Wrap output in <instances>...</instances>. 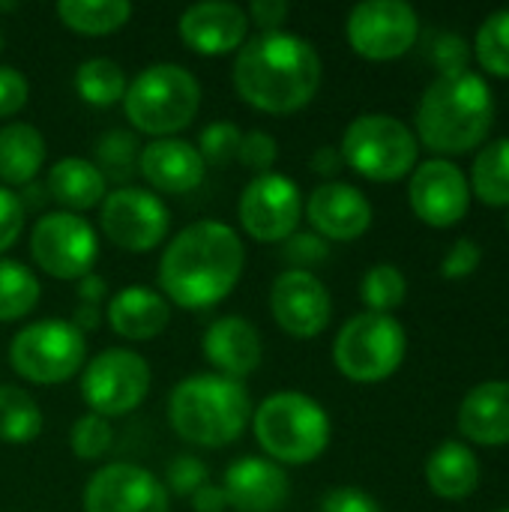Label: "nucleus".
Masks as SVG:
<instances>
[{
	"mask_svg": "<svg viewBox=\"0 0 509 512\" xmlns=\"http://www.w3.org/2000/svg\"><path fill=\"white\" fill-rule=\"evenodd\" d=\"M246 249L240 234L225 222H195L183 228L162 252L159 288L180 309H210L240 282Z\"/></svg>",
	"mask_w": 509,
	"mask_h": 512,
	"instance_id": "1",
	"label": "nucleus"
},
{
	"mask_svg": "<svg viewBox=\"0 0 509 512\" xmlns=\"http://www.w3.org/2000/svg\"><path fill=\"white\" fill-rule=\"evenodd\" d=\"M237 96L264 114H294L306 108L321 87V57L297 33H258L234 57Z\"/></svg>",
	"mask_w": 509,
	"mask_h": 512,
	"instance_id": "2",
	"label": "nucleus"
},
{
	"mask_svg": "<svg viewBox=\"0 0 509 512\" xmlns=\"http://www.w3.org/2000/svg\"><path fill=\"white\" fill-rule=\"evenodd\" d=\"M495 117L489 84L471 72L438 75L417 105V132L435 153H465L477 147Z\"/></svg>",
	"mask_w": 509,
	"mask_h": 512,
	"instance_id": "3",
	"label": "nucleus"
},
{
	"mask_svg": "<svg viewBox=\"0 0 509 512\" xmlns=\"http://www.w3.org/2000/svg\"><path fill=\"white\" fill-rule=\"evenodd\" d=\"M171 429L195 447H228L252 420V399L243 381L207 372L183 378L168 396Z\"/></svg>",
	"mask_w": 509,
	"mask_h": 512,
	"instance_id": "4",
	"label": "nucleus"
},
{
	"mask_svg": "<svg viewBox=\"0 0 509 512\" xmlns=\"http://www.w3.org/2000/svg\"><path fill=\"white\" fill-rule=\"evenodd\" d=\"M252 429L258 447L276 465H309L330 444V417L306 393H273L255 414Z\"/></svg>",
	"mask_w": 509,
	"mask_h": 512,
	"instance_id": "5",
	"label": "nucleus"
},
{
	"mask_svg": "<svg viewBox=\"0 0 509 512\" xmlns=\"http://www.w3.org/2000/svg\"><path fill=\"white\" fill-rule=\"evenodd\" d=\"M201 108V84L180 63H153L129 81L123 96L126 120L153 138L186 129Z\"/></svg>",
	"mask_w": 509,
	"mask_h": 512,
	"instance_id": "6",
	"label": "nucleus"
},
{
	"mask_svg": "<svg viewBox=\"0 0 509 512\" xmlns=\"http://www.w3.org/2000/svg\"><path fill=\"white\" fill-rule=\"evenodd\" d=\"M405 345V327L393 315L363 312L339 330L333 342V363L348 381L375 384L402 366Z\"/></svg>",
	"mask_w": 509,
	"mask_h": 512,
	"instance_id": "7",
	"label": "nucleus"
},
{
	"mask_svg": "<svg viewBox=\"0 0 509 512\" xmlns=\"http://www.w3.org/2000/svg\"><path fill=\"white\" fill-rule=\"evenodd\" d=\"M342 159L363 177L390 183L405 177L417 162V138L390 114H360L342 135Z\"/></svg>",
	"mask_w": 509,
	"mask_h": 512,
	"instance_id": "8",
	"label": "nucleus"
},
{
	"mask_svg": "<svg viewBox=\"0 0 509 512\" xmlns=\"http://www.w3.org/2000/svg\"><path fill=\"white\" fill-rule=\"evenodd\" d=\"M87 360L84 333L69 321H33L12 336L9 363L30 384H63L78 375Z\"/></svg>",
	"mask_w": 509,
	"mask_h": 512,
	"instance_id": "9",
	"label": "nucleus"
},
{
	"mask_svg": "<svg viewBox=\"0 0 509 512\" xmlns=\"http://www.w3.org/2000/svg\"><path fill=\"white\" fill-rule=\"evenodd\" d=\"M30 255L48 276L78 282L93 273L99 240L84 216L54 210L36 219L30 231Z\"/></svg>",
	"mask_w": 509,
	"mask_h": 512,
	"instance_id": "10",
	"label": "nucleus"
},
{
	"mask_svg": "<svg viewBox=\"0 0 509 512\" xmlns=\"http://www.w3.org/2000/svg\"><path fill=\"white\" fill-rule=\"evenodd\" d=\"M150 390V366L129 348H105L81 375V396L90 414L123 417L135 411Z\"/></svg>",
	"mask_w": 509,
	"mask_h": 512,
	"instance_id": "11",
	"label": "nucleus"
},
{
	"mask_svg": "<svg viewBox=\"0 0 509 512\" xmlns=\"http://www.w3.org/2000/svg\"><path fill=\"white\" fill-rule=\"evenodd\" d=\"M102 234L126 252L156 249L171 228L168 207L159 195L138 186H117L102 201Z\"/></svg>",
	"mask_w": 509,
	"mask_h": 512,
	"instance_id": "12",
	"label": "nucleus"
},
{
	"mask_svg": "<svg viewBox=\"0 0 509 512\" xmlns=\"http://www.w3.org/2000/svg\"><path fill=\"white\" fill-rule=\"evenodd\" d=\"M237 216L243 231L258 243H285L303 216V198L291 177L258 174L237 201Z\"/></svg>",
	"mask_w": 509,
	"mask_h": 512,
	"instance_id": "13",
	"label": "nucleus"
},
{
	"mask_svg": "<svg viewBox=\"0 0 509 512\" xmlns=\"http://www.w3.org/2000/svg\"><path fill=\"white\" fill-rule=\"evenodd\" d=\"M348 42L360 57H402L420 33L417 12L402 0H363L348 15Z\"/></svg>",
	"mask_w": 509,
	"mask_h": 512,
	"instance_id": "14",
	"label": "nucleus"
},
{
	"mask_svg": "<svg viewBox=\"0 0 509 512\" xmlns=\"http://www.w3.org/2000/svg\"><path fill=\"white\" fill-rule=\"evenodd\" d=\"M84 512H171L165 483L141 465L114 462L84 486Z\"/></svg>",
	"mask_w": 509,
	"mask_h": 512,
	"instance_id": "15",
	"label": "nucleus"
},
{
	"mask_svg": "<svg viewBox=\"0 0 509 512\" xmlns=\"http://www.w3.org/2000/svg\"><path fill=\"white\" fill-rule=\"evenodd\" d=\"M270 312L294 339H315L327 330L333 300L312 270H285L270 288Z\"/></svg>",
	"mask_w": 509,
	"mask_h": 512,
	"instance_id": "16",
	"label": "nucleus"
},
{
	"mask_svg": "<svg viewBox=\"0 0 509 512\" xmlns=\"http://www.w3.org/2000/svg\"><path fill=\"white\" fill-rule=\"evenodd\" d=\"M408 192H411L414 213L435 228L456 225L468 213V201H471L468 177L462 174L459 165L447 159L423 162L414 171Z\"/></svg>",
	"mask_w": 509,
	"mask_h": 512,
	"instance_id": "17",
	"label": "nucleus"
},
{
	"mask_svg": "<svg viewBox=\"0 0 509 512\" xmlns=\"http://www.w3.org/2000/svg\"><path fill=\"white\" fill-rule=\"evenodd\" d=\"M177 27H180V39L186 42V48L204 57H219V54H231L243 48L249 15L237 3L204 0V3L189 6L180 15Z\"/></svg>",
	"mask_w": 509,
	"mask_h": 512,
	"instance_id": "18",
	"label": "nucleus"
},
{
	"mask_svg": "<svg viewBox=\"0 0 509 512\" xmlns=\"http://www.w3.org/2000/svg\"><path fill=\"white\" fill-rule=\"evenodd\" d=\"M306 216L324 240H357L372 225V204L357 186L330 180L309 195Z\"/></svg>",
	"mask_w": 509,
	"mask_h": 512,
	"instance_id": "19",
	"label": "nucleus"
},
{
	"mask_svg": "<svg viewBox=\"0 0 509 512\" xmlns=\"http://www.w3.org/2000/svg\"><path fill=\"white\" fill-rule=\"evenodd\" d=\"M225 501L237 512H279L288 501V474L282 465L258 456H243L225 471Z\"/></svg>",
	"mask_w": 509,
	"mask_h": 512,
	"instance_id": "20",
	"label": "nucleus"
},
{
	"mask_svg": "<svg viewBox=\"0 0 509 512\" xmlns=\"http://www.w3.org/2000/svg\"><path fill=\"white\" fill-rule=\"evenodd\" d=\"M138 171L141 177L159 189V192H171V195H183L201 186L204 180V159L198 156L192 141L183 138H156L147 147H141L138 156Z\"/></svg>",
	"mask_w": 509,
	"mask_h": 512,
	"instance_id": "21",
	"label": "nucleus"
},
{
	"mask_svg": "<svg viewBox=\"0 0 509 512\" xmlns=\"http://www.w3.org/2000/svg\"><path fill=\"white\" fill-rule=\"evenodd\" d=\"M204 357L216 369V375L243 381L246 375H252L261 366V357H264L261 333L246 318L225 315L207 327Z\"/></svg>",
	"mask_w": 509,
	"mask_h": 512,
	"instance_id": "22",
	"label": "nucleus"
},
{
	"mask_svg": "<svg viewBox=\"0 0 509 512\" xmlns=\"http://www.w3.org/2000/svg\"><path fill=\"white\" fill-rule=\"evenodd\" d=\"M171 321V303L144 285H129L117 291L108 303V324L117 336L129 342L156 339Z\"/></svg>",
	"mask_w": 509,
	"mask_h": 512,
	"instance_id": "23",
	"label": "nucleus"
},
{
	"mask_svg": "<svg viewBox=\"0 0 509 512\" xmlns=\"http://www.w3.org/2000/svg\"><path fill=\"white\" fill-rule=\"evenodd\" d=\"M459 429L483 447L509 444V381L477 384L459 408Z\"/></svg>",
	"mask_w": 509,
	"mask_h": 512,
	"instance_id": "24",
	"label": "nucleus"
},
{
	"mask_svg": "<svg viewBox=\"0 0 509 512\" xmlns=\"http://www.w3.org/2000/svg\"><path fill=\"white\" fill-rule=\"evenodd\" d=\"M45 189H48V198H54L60 207H66V213L90 210V207L102 204L108 195L105 177L99 174V168L81 156L57 159L48 171Z\"/></svg>",
	"mask_w": 509,
	"mask_h": 512,
	"instance_id": "25",
	"label": "nucleus"
},
{
	"mask_svg": "<svg viewBox=\"0 0 509 512\" xmlns=\"http://www.w3.org/2000/svg\"><path fill=\"white\" fill-rule=\"evenodd\" d=\"M426 480H429L435 495H441L447 501H462L480 483V462H477V456L465 444L447 441V444H441L429 456Z\"/></svg>",
	"mask_w": 509,
	"mask_h": 512,
	"instance_id": "26",
	"label": "nucleus"
},
{
	"mask_svg": "<svg viewBox=\"0 0 509 512\" xmlns=\"http://www.w3.org/2000/svg\"><path fill=\"white\" fill-rule=\"evenodd\" d=\"M45 165V138L30 123L0 129V180L6 186H30Z\"/></svg>",
	"mask_w": 509,
	"mask_h": 512,
	"instance_id": "27",
	"label": "nucleus"
},
{
	"mask_svg": "<svg viewBox=\"0 0 509 512\" xmlns=\"http://www.w3.org/2000/svg\"><path fill=\"white\" fill-rule=\"evenodd\" d=\"M60 21L81 36L117 33L132 18V3L126 0H60Z\"/></svg>",
	"mask_w": 509,
	"mask_h": 512,
	"instance_id": "28",
	"label": "nucleus"
},
{
	"mask_svg": "<svg viewBox=\"0 0 509 512\" xmlns=\"http://www.w3.org/2000/svg\"><path fill=\"white\" fill-rule=\"evenodd\" d=\"M126 87L129 81L120 63H114L111 57H90L75 69V90L93 108H108L123 102Z\"/></svg>",
	"mask_w": 509,
	"mask_h": 512,
	"instance_id": "29",
	"label": "nucleus"
},
{
	"mask_svg": "<svg viewBox=\"0 0 509 512\" xmlns=\"http://www.w3.org/2000/svg\"><path fill=\"white\" fill-rule=\"evenodd\" d=\"M42 432V411L36 399L12 384L0 387V441L3 444H30Z\"/></svg>",
	"mask_w": 509,
	"mask_h": 512,
	"instance_id": "30",
	"label": "nucleus"
},
{
	"mask_svg": "<svg viewBox=\"0 0 509 512\" xmlns=\"http://www.w3.org/2000/svg\"><path fill=\"white\" fill-rule=\"evenodd\" d=\"M39 303V279L21 261L0 258V324L30 315Z\"/></svg>",
	"mask_w": 509,
	"mask_h": 512,
	"instance_id": "31",
	"label": "nucleus"
},
{
	"mask_svg": "<svg viewBox=\"0 0 509 512\" xmlns=\"http://www.w3.org/2000/svg\"><path fill=\"white\" fill-rule=\"evenodd\" d=\"M138 156H141V147H138V138L132 132H123V129H108L105 135L96 138L93 144V165L99 168V174L114 183L123 186V180H129L138 168Z\"/></svg>",
	"mask_w": 509,
	"mask_h": 512,
	"instance_id": "32",
	"label": "nucleus"
},
{
	"mask_svg": "<svg viewBox=\"0 0 509 512\" xmlns=\"http://www.w3.org/2000/svg\"><path fill=\"white\" fill-rule=\"evenodd\" d=\"M474 192L495 207L509 204V138L489 144L474 162Z\"/></svg>",
	"mask_w": 509,
	"mask_h": 512,
	"instance_id": "33",
	"label": "nucleus"
},
{
	"mask_svg": "<svg viewBox=\"0 0 509 512\" xmlns=\"http://www.w3.org/2000/svg\"><path fill=\"white\" fill-rule=\"evenodd\" d=\"M405 294H408V282H405L402 270L393 264H375L360 282V297L369 306V312L387 315L390 309L402 306Z\"/></svg>",
	"mask_w": 509,
	"mask_h": 512,
	"instance_id": "34",
	"label": "nucleus"
},
{
	"mask_svg": "<svg viewBox=\"0 0 509 512\" xmlns=\"http://www.w3.org/2000/svg\"><path fill=\"white\" fill-rule=\"evenodd\" d=\"M477 57L492 72L509 78V9L492 12L477 33Z\"/></svg>",
	"mask_w": 509,
	"mask_h": 512,
	"instance_id": "35",
	"label": "nucleus"
},
{
	"mask_svg": "<svg viewBox=\"0 0 509 512\" xmlns=\"http://www.w3.org/2000/svg\"><path fill=\"white\" fill-rule=\"evenodd\" d=\"M240 141H243V132L234 123L216 120V123L204 126V132L198 135L195 150H198V156L204 159L207 168H228L231 162H237Z\"/></svg>",
	"mask_w": 509,
	"mask_h": 512,
	"instance_id": "36",
	"label": "nucleus"
},
{
	"mask_svg": "<svg viewBox=\"0 0 509 512\" xmlns=\"http://www.w3.org/2000/svg\"><path fill=\"white\" fill-rule=\"evenodd\" d=\"M114 444V429L105 417L99 414H84L72 423L69 429V447L78 459L84 462H96L102 459Z\"/></svg>",
	"mask_w": 509,
	"mask_h": 512,
	"instance_id": "37",
	"label": "nucleus"
},
{
	"mask_svg": "<svg viewBox=\"0 0 509 512\" xmlns=\"http://www.w3.org/2000/svg\"><path fill=\"white\" fill-rule=\"evenodd\" d=\"M207 480H210L207 465L198 456H189V453L171 459L168 468H165V489H171L180 498H192Z\"/></svg>",
	"mask_w": 509,
	"mask_h": 512,
	"instance_id": "38",
	"label": "nucleus"
},
{
	"mask_svg": "<svg viewBox=\"0 0 509 512\" xmlns=\"http://www.w3.org/2000/svg\"><path fill=\"white\" fill-rule=\"evenodd\" d=\"M282 255L288 264H294L291 270H309V267H321L330 258V246L315 231H294L282 243Z\"/></svg>",
	"mask_w": 509,
	"mask_h": 512,
	"instance_id": "39",
	"label": "nucleus"
},
{
	"mask_svg": "<svg viewBox=\"0 0 509 512\" xmlns=\"http://www.w3.org/2000/svg\"><path fill=\"white\" fill-rule=\"evenodd\" d=\"M276 159H279V147H276V138H273L270 132L252 129V132L243 135L237 162H243L249 171H255V174H270V168L276 165Z\"/></svg>",
	"mask_w": 509,
	"mask_h": 512,
	"instance_id": "40",
	"label": "nucleus"
},
{
	"mask_svg": "<svg viewBox=\"0 0 509 512\" xmlns=\"http://www.w3.org/2000/svg\"><path fill=\"white\" fill-rule=\"evenodd\" d=\"M24 231V204L21 195L0 186V255L15 246Z\"/></svg>",
	"mask_w": 509,
	"mask_h": 512,
	"instance_id": "41",
	"label": "nucleus"
},
{
	"mask_svg": "<svg viewBox=\"0 0 509 512\" xmlns=\"http://www.w3.org/2000/svg\"><path fill=\"white\" fill-rule=\"evenodd\" d=\"M30 84L15 66H0V117H12L27 105Z\"/></svg>",
	"mask_w": 509,
	"mask_h": 512,
	"instance_id": "42",
	"label": "nucleus"
},
{
	"mask_svg": "<svg viewBox=\"0 0 509 512\" xmlns=\"http://www.w3.org/2000/svg\"><path fill=\"white\" fill-rule=\"evenodd\" d=\"M480 258H483V249L471 240V237H462L456 240V246L447 252L444 264H441V273L447 279H462L468 273H474L480 267Z\"/></svg>",
	"mask_w": 509,
	"mask_h": 512,
	"instance_id": "43",
	"label": "nucleus"
},
{
	"mask_svg": "<svg viewBox=\"0 0 509 512\" xmlns=\"http://www.w3.org/2000/svg\"><path fill=\"white\" fill-rule=\"evenodd\" d=\"M318 512H381L378 501L366 495L363 489H333L324 495L321 510Z\"/></svg>",
	"mask_w": 509,
	"mask_h": 512,
	"instance_id": "44",
	"label": "nucleus"
},
{
	"mask_svg": "<svg viewBox=\"0 0 509 512\" xmlns=\"http://www.w3.org/2000/svg\"><path fill=\"white\" fill-rule=\"evenodd\" d=\"M465 60H468V45H465V39H459V36H453V33H447V36L438 39V45H435V63H438L441 75L462 72V69H465Z\"/></svg>",
	"mask_w": 509,
	"mask_h": 512,
	"instance_id": "45",
	"label": "nucleus"
},
{
	"mask_svg": "<svg viewBox=\"0 0 509 512\" xmlns=\"http://www.w3.org/2000/svg\"><path fill=\"white\" fill-rule=\"evenodd\" d=\"M288 12H291V6H288L285 0H255V3L246 9L249 21H255L264 33L279 30V24L285 21Z\"/></svg>",
	"mask_w": 509,
	"mask_h": 512,
	"instance_id": "46",
	"label": "nucleus"
},
{
	"mask_svg": "<svg viewBox=\"0 0 509 512\" xmlns=\"http://www.w3.org/2000/svg\"><path fill=\"white\" fill-rule=\"evenodd\" d=\"M192 510L195 512H225L228 510V501H225V492L213 483H204L195 495H192Z\"/></svg>",
	"mask_w": 509,
	"mask_h": 512,
	"instance_id": "47",
	"label": "nucleus"
},
{
	"mask_svg": "<svg viewBox=\"0 0 509 512\" xmlns=\"http://www.w3.org/2000/svg\"><path fill=\"white\" fill-rule=\"evenodd\" d=\"M309 165H312V171H318V174H324V177H333V174L342 171L345 159H342L339 147H330V144H327V147H318V150L312 153Z\"/></svg>",
	"mask_w": 509,
	"mask_h": 512,
	"instance_id": "48",
	"label": "nucleus"
},
{
	"mask_svg": "<svg viewBox=\"0 0 509 512\" xmlns=\"http://www.w3.org/2000/svg\"><path fill=\"white\" fill-rule=\"evenodd\" d=\"M102 297H105V279L102 276H93L90 273V276L78 279V300L84 306H99Z\"/></svg>",
	"mask_w": 509,
	"mask_h": 512,
	"instance_id": "49",
	"label": "nucleus"
},
{
	"mask_svg": "<svg viewBox=\"0 0 509 512\" xmlns=\"http://www.w3.org/2000/svg\"><path fill=\"white\" fill-rule=\"evenodd\" d=\"M99 318H102V315H99V306H84V303H81V306L75 309V315H72L69 324H72L78 333H90V330L99 327Z\"/></svg>",
	"mask_w": 509,
	"mask_h": 512,
	"instance_id": "50",
	"label": "nucleus"
},
{
	"mask_svg": "<svg viewBox=\"0 0 509 512\" xmlns=\"http://www.w3.org/2000/svg\"><path fill=\"white\" fill-rule=\"evenodd\" d=\"M0 51H3V30H0Z\"/></svg>",
	"mask_w": 509,
	"mask_h": 512,
	"instance_id": "51",
	"label": "nucleus"
},
{
	"mask_svg": "<svg viewBox=\"0 0 509 512\" xmlns=\"http://www.w3.org/2000/svg\"><path fill=\"white\" fill-rule=\"evenodd\" d=\"M507 228H509V216H507Z\"/></svg>",
	"mask_w": 509,
	"mask_h": 512,
	"instance_id": "52",
	"label": "nucleus"
},
{
	"mask_svg": "<svg viewBox=\"0 0 509 512\" xmlns=\"http://www.w3.org/2000/svg\"><path fill=\"white\" fill-rule=\"evenodd\" d=\"M501 512H509V510H501Z\"/></svg>",
	"mask_w": 509,
	"mask_h": 512,
	"instance_id": "53",
	"label": "nucleus"
}]
</instances>
